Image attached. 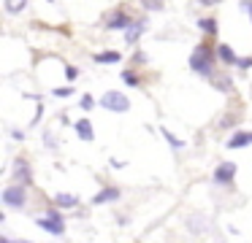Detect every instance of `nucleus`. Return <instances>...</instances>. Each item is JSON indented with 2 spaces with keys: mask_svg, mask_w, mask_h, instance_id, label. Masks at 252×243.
Returning <instances> with one entry per match:
<instances>
[{
  "mask_svg": "<svg viewBox=\"0 0 252 243\" xmlns=\"http://www.w3.org/2000/svg\"><path fill=\"white\" fill-rule=\"evenodd\" d=\"M214 59H217L214 46H209V43H198V46L192 49V54H190V68L195 70V73L212 79V73H214Z\"/></svg>",
  "mask_w": 252,
  "mask_h": 243,
  "instance_id": "obj_1",
  "label": "nucleus"
},
{
  "mask_svg": "<svg viewBox=\"0 0 252 243\" xmlns=\"http://www.w3.org/2000/svg\"><path fill=\"white\" fill-rule=\"evenodd\" d=\"M35 224H38L41 230L52 232V235H63V232H65V216H63L60 208H49L44 216H35Z\"/></svg>",
  "mask_w": 252,
  "mask_h": 243,
  "instance_id": "obj_2",
  "label": "nucleus"
},
{
  "mask_svg": "<svg viewBox=\"0 0 252 243\" xmlns=\"http://www.w3.org/2000/svg\"><path fill=\"white\" fill-rule=\"evenodd\" d=\"M3 203L8 205V208L14 211H22L25 205H28V187H22V184H11V187L3 189Z\"/></svg>",
  "mask_w": 252,
  "mask_h": 243,
  "instance_id": "obj_3",
  "label": "nucleus"
},
{
  "mask_svg": "<svg viewBox=\"0 0 252 243\" xmlns=\"http://www.w3.org/2000/svg\"><path fill=\"white\" fill-rule=\"evenodd\" d=\"M100 108H106V111H111V113H125V111H130V100H127V95H122V92L109 89L100 97Z\"/></svg>",
  "mask_w": 252,
  "mask_h": 243,
  "instance_id": "obj_4",
  "label": "nucleus"
},
{
  "mask_svg": "<svg viewBox=\"0 0 252 243\" xmlns=\"http://www.w3.org/2000/svg\"><path fill=\"white\" fill-rule=\"evenodd\" d=\"M236 170L239 167L233 165V162H220L217 167H214V184H220V187H228V184H233V178H236Z\"/></svg>",
  "mask_w": 252,
  "mask_h": 243,
  "instance_id": "obj_5",
  "label": "nucleus"
},
{
  "mask_svg": "<svg viewBox=\"0 0 252 243\" xmlns=\"http://www.w3.org/2000/svg\"><path fill=\"white\" fill-rule=\"evenodd\" d=\"M130 25H133V16L125 14V11H114V14L106 19V27H109V30H127Z\"/></svg>",
  "mask_w": 252,
  "mask_h": 243,
  "instance_id": "obj_6",
  "label": "nucleus"
},
{
  "mask_svg": "<svg viewBox=\"0 0 252 243\" xmlns=\"http://www.w3.org/2000/svg\"><path fill=\"white\" fill-rule=\"evenodd\" d=\"M14 178H17V184H22V187H30V184H33V173H30L28 160L14 162Z\"/></svg>",
  "mask_w": 252,
  "mask_h": 243,
  "instance_id": "obj_7",
  "label": "nucleus"
},
{
  "mask_svg": "<svg viewBox=\"0 0 252 243\" xmlns=\"http://www.w3.org/2000/svg\"><path fill=\"white\" fill-rule=\"evenodd\" d=\"M122 197L120 187H103L98 194L93 197V205H103V203H117V200Z\"/></svg>",
  "mask_w": 252,
  "mask_h": 243,
  "instance_id": "obj_8",
  "label": "nucleus"
},
{
  "mask_svg": "<svg viewBox=\"0 0 252 243\" xmlns=\"http://www.w3.org/2000/svg\"><path fill=\"white\" fill-rule=\"evenodd\" d=\"M76 205H79V194H73V192H60V194H55V208L68 211V208H76Z\"/></svg>",
  "mask_w": 252,
  "mask_h": 243,
  "instance_id": "obj_9",
  "label": "nucleus"
},
{
  "mask_svg": "<svg viewBox=\"0 0 252 243\" xmlns=\"http://www.w3.org/2000/svg\"><path fill=\"white\" fill-rule=\"evenodd\" d=\"M250 143H252V133H244V130H236L228 138V149H244Z\"/></svg>",
  "mask_w": 252,
  "mask_h": 243,
  "instance_id": "obj_10",
  "label": "nucleus"
},
{
  "mask_svg": "<svg viewBox=\"0 0 252 243\" xmlns=\"http://www.w3.org/2000/svg\"><path fill=\"white\" fill-rule=\"evenodd\" d=\"M147 30V19H133V25L125 30V41L127 43H136L141 38V32Z\"/></svg>",
  "mask_w": 252,
  "mask_h": 243,
  "instance_id": "obj_11",
  "label": "nucleus"
},
{
  "mask_svg": "<svg viewBox=\"0 0 252 243\" xmlns=\"http://www.w3.org/2000/svg\"><path fill=\"white\" fill-rule=\"evenodd\" d=\"M73 130H76V135L82 140H93L95 138V133H93V122L90 119H79L76 124H73Z\"/></svg>",
  "mask_w": 252,
  "mask_h": 243,
  "instance_id": "obj_12",
  "label": "nucleus"
},
{
  "mask_svg": "<svg viewBox=\"0 0 252 243\" xmlns=\"http://www.w3.org/2000/svg\"><path fill=\"white\" fill-rule=\"evenodd\" d=\"M217 57L222 59V65H236L239 62V57L233 54V49H230L228 43H217Z\"/></svg>",
  "mask_w": 252,
  "mask_h": 243,
  "instance_id": "obj_13",
  "label": "nucleus"
},
{
  "mask_svg": "<svg viewBox=\"0 0 252 243\" xmlns=\"http://www.w3.org/2000/svg\"><path fill=\"white\" fill-rule=\"evenodd\" d=\"M212 84L217 86L220 92H230V89H233V81H230L228 73H212Z\"/></svg>",
  "mask_w": 252,
  "mask_h": 243,
  "instance_id": "obj_14",
  "label": "nucleus"
},
{
  "mask_svg": "<svg viewBox=\"0 0 252 243\" xmlns=\"http://www.w3.org/2000/svg\"><path fill=\"white\" fill-rule=\"evenodd\" d=\"M95 62H100V65H106V62H120L122 59V54L120 52H100V54H95Z\"/></svg>",
  "mask_w": 252,
  "mask_h": 243,
  "instance_id": "obj_15",
  "label": "nucleus"
},
{
  "mask_svg": "<svg viewBox=\"0 0 252 243\" xmlns=\"http://www.w3.org/2000/svg\"><path fill=\"white\" fill-rule=\"evenodd\" d=\"M160 133H163V138H165V140H168V146H171V149H176V151H182V149H185V143H182V140L176 138V135L171 133V130L160 127Z\"/></svg>",
  "mask_w": 252,
  "mask_h": 243,
  "instance_id": "obj_16",
  "label": "nucleus"
},
{
  "mask_svg": "<svg viewBox=\"0 0 252 243\" xmlns=\"http://www.w3.org/2000/svg\"><path fill=\"white\" fill-rule=\"evenodd\" d=\"M187 227H190V230L195 232V235H201V232L206 230V224H203V219H201L198 214H192L190 219H187Z\"/></svg>",
  "mask_w": 252,
  "mask_h": 243,
  "instance_id": "obj_17",
  "label": "nucleus"
},
{
  "mask_svg": "<svg viewBox=\"0 0 252 243\" xmlns=\"http://www.w3.org/2000/svg\"><path fill=\"white\" fill-rule=\"evenodd\" d=\"M198 27H201L203 32H209V35H217V19H212V16L201 19V22H198Z\"/></svg>",
  "mask_w": 252,
  "mask_h": 243,
  "instance_id": "obj_18",
  "label": "nucleus"
},
{
  "mask_svg": "<svg viewBox=\"0 0 252 243\" xmlns=\"http://www.w3.org/2000/svg\"><path fill=\"white\" fill-rule=\"evenodd\" d=\"M6 11L8 14H19V11H25V5H28V0H6Z\"/></svg>",
  "mask_w": 252,
  "mask_h": 243,
  "instance_id": "obj_19",
  "label": "nucleus"
},
{
  "mask_svg": "<svg viewBox=\"0 0 252 243\" xmlns=\"http://www.w3.org/2000/svg\"><path fill=\"white\" fill-rule=\"evenodd\" d=\"M122 81H125L127 86H141V79H138L133 70H122Z\"/></svg>",
  "mask_w": 252,
  "mask_h": 243,
  "instance_id": "obj_20",
  "label": "nucleus"
},
{
  "mask_svg": "<svg viewBox=\"0 0 252 243\" xmlns=\"http://www.w3.org/2000/svg\"><path fill=\"white\" fill-rule=\"evenodd\" d=\"M141 5H144V8H147V11H163V0H141Z\"/></svg>",
  "mask_w": 252,
  "mask_h": 243,
  "instance_id": "obj_21",
  "label": "nucleus"
},
{
  "mask_svg": "<svg viewBox=\"0 0 252 243\" xmlns=\"http://www.w3.org/2000/svg\"><path fill=\"white\" fill-rule=\"evenodd\" d=\"M73 95V86H57L55 89V97H71Z\"/></svg>",
  "mask_w": 252,
  "mask_h": 243,
  "instance_id": "obj_22",
  "label": "nucleus"
},
{
  "mask_svg": "<svg viewBox=\"0 0 252 243\" xmlns=\"http://www.w3.org/2000/svg\"><path fill=\"white\" fill-rule=\"evenodd\" d=\"M82 108H84V111L95 108V97H93V95H84V97H82Z\"/></svg>",
  "mask_w": 252,
  "mask_h": 243,
  "instance_id": "obj_23",
  "label": "nucleus"
},
{
  "mask_svg": "<svg viewBox=\"0 0 252 243\" xmlns=\"http://www.w3.org/2000/svg\"><path fill=\"white\" fill-rule=\"evenodd\" d=\"M236 65H239V68H241V70H247V68H252V57H239V62H236Z\"/></svg>",
  "mask_w": 252,
  "mask_h": 243,
  "instance_id": "obj_24",
  "label": "nucleus"
},
{
  "mask_svg": "<svg viewBox=\"0 0 252 243\" xmlns=\"http://www.w3.org/2000/svg\"><path fill=\"white\" fill-rule=\"evenodd\" d=\"M65 76H68V79L73 81V79H76V76H79V70L73 68V65H68V68H65Z\"/></svg>",
  "mask_w": 252,
  "mask_h": 243,
  "instance_id": "obj_25",
  "label": "nucleus"
},
{
  "mask_svg": "<svg viewBox=\"0 0 252 243\" xmlns=\"http://www.w3.org/2000/svg\"><path fill=\"white\" fill-rule=\"evenodd\" d=\"M201 5H217V3H222V0H198Z\"/></svg>",
  "mask_w": 252,
  "mask_h": 243,
  "instance_id": "obj_26",
  "label": "nucleus"
},
{
  "mask_svg": "<svg viewBox=\"0 0 252 243\" xmlns=\"http://www.w3.org/2000/svg\"><path fill=\"white\" fill-rule=\"evenodd\" d=\"M241 5H244V8L250 11V19H252V0H250V3H241Z\"/></svg>",
  "mask_w": 252,
  "mask_h": 243,
  "instance_id": "obj_27",
  "label": "nucleus"
},
{
  "mask_svg": "<svg viewBox=\"0 0 252 243\" xmlns=\"http://www.w3.org/2000/svg\"><path fill=\"white\" fill-rule=\"evenodd\" d=\"M0 243H14V241H11L8 235H0Z\"/></svg>",
  "mask_w": 252,
  "mask_h": 243,
  "instance_id": "obj_28",
  "label": "nucleus"
},
{
  "mask_svg": "<svg viewBox=\"0 0 252 243\" xmlns=\"http://www.w3.org/2000/svg\"><path fill=\"white\" fill-rule=\"evenodd\" d=\"M14 243H30V241H14Z\"/></svg>",
  "mask_w": 252,
  "mask_h": 243,
  "instance_id": "obj_29",
  "label": "nucleus"
}]
</instances>
